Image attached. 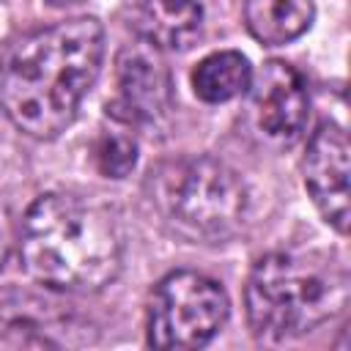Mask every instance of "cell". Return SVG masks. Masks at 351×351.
Wrapping results in <instances>:
<instances>
[{"label": "cell", "instance_id": "30bf717a", "mask_svg": "<svg viewBox=\"0 0 351 351\" xmlns=\"http://www.w3.org/2000/svg\"><path fill=\"white\" fill-rule=\"evenodd\" d=\"M315 19L313 0H244V25L263 47H282L310 30Z\"/></svg>", "mask_w": 351, "mask_h": 351}, {"label": "cell", "instance_id": "8992f818", "mask_svg": "<svg viewBox=\"0 0 351 351\" xmlns=\"http://www.w3.org/2000/svg\"><path fill=\"white\" fill-rule=\"evenodd\" d=\"M115 99L107 112L123 126H154L173 107L170 69L162 52L137 38L115 58Z\"/></svg>", "mask_w": 351, "mask_h": 351}, {"label": "cell", "instance_id": "52a82bcc", "mask_svg": "<svg viewBox=\"0 0 351 351\" xmlns=\"http://www.w3.org/2000/svg\"><path fill=\"white\" fill-rule=\"evenodd\" d=\"M250 110L258 132L274 145H293L310 118L304 77L282 60H269L250 80Z\"/></svg>", "mask_w": 351, "mask_h": 351}, {"label": "cell", "instance_id": "9c48e42d", "mask_svg": "<svg viewBox=\"0 0 351 351\" xmlns=\"http://www.w3.org/2000/svg\"><path fill=\"white\" fill-rule=\"evenodd\" d=\"M129 27L159 52L186 49L203 27V5L197 0H132Z\"/></svg>", "mask_w": 351, "mask_h": 351}, {"label": "cell", "instance_id": "8fae6325", "mask_svg": "<svg viewBox=\"0 0 351 351\" xmlns=\"http://www.w3.org/2000/svg\"><path fill=\"white\" fill-rule=\"evenodd\" d=\"M250 80H252V66L236 49L211 52L192 71L195 96L208 104H222V101H230L247 93Z\"/></svg>", "mask_w": 351, "mask_h": 351}, {"label": "cell", "instance_id": "3957f363", "mask_svg": "<svg viewBox=\"0 0 351 351\" xmlns=\"http://www.w3.org/2000/svg\"><path fill=\"white\" fill-rule=\"evenodd\" d=\"M348 288V271L332 252H269L247 277V324L261 340L302 337L343 313Z\"/></svg>", "mask_w": 351, "mask_h": 351}, {"label": "cell", "instance_id": "5bb4252c", "mask_svg": "<svg viewBox=\"0 0 351 351\" xmlns=\"http://www.w3.org/2000/svg\"><path fill=\"white\" fill-rule=\"evenodd\" d=\"M47 3H52V5H74L80 0H47Z\"/></svg>", "mask_w": 351, "mask_h": 351}, {"label": "cell", "instance_id": "6da1fadb", "mask_svg": "<svg viewBox=\"0 0 351 351\" xmlns=\"http://www.w3.org/2000/svg\"><path fill=\"white\" fill-rule=\"evenodd\" d=\"M104 27L96 16H71L14 38L0 58V110L36 140L63 134L99 80Z\"/></svg>", "mask_w": 351, "mask_h": 351}, {"label": "cell", "instance_id": "7c38bea8", "mask_svg": "<svg viewBox=\"0 0 351 351\" xmlns=\"http://www.w3.org/2000/svg\"><path fill=\"white\" fill-rule=\"evenodd\" d=\"M93 159L101 176L126 178L137 165V140L121 129H107L93 145Z\"/></svg>", "mask_w": 351, "mask_h": 351}, {"label": "cell", "instance_id": "277c9868", "mask_svg": "<svg viewBox=\"0 0 351 351\" xmlns=\"http://www.w3.org/2000/svg\"><path fill=\"white\" fill-rule=\"evenodd\" d=\"M151 203L162 222L192 244H225L247 219V186L217 156H178L148 178Z\"/></svg>", "mask_w": 351, "mask_h": 351}, {"label": "cell", "instance_id": "7a4b0ae2", "mask_svg": "<svg viewBox=\"0 0 351 351\" xmlns=\"http://www.w3.org/2000/svg\"><path fill=\"white\" fill-rule=\"evenodd\" d=\"M16 241L25 271L52 291L96 293L123 266V230L115 214L74 192L36 197L16 228Z\"/></svg>", "mask_w": 351, "mask_h": 351}, {"label": "cell", "instance_id": "ba28073f", "mask_svg": "<svg viewBox=\"0 0 351 351\" xmlns=\"http://www.w3.org/2000/svg\"><path fill=\"white\" fill-rule=\"evenodd\" d=\"M304 186L321 217L337 230H348V137L335 121H324L302 159Z\"/></svg>", "mask_w": 351, "mask_h": 351}, {"label": "cell", "instance_id": "5b68a950", "mask_svg": "<svg viewBox=\"0 0 351 351\" xmlns=\"http://www.w3.org/2000/svg\"><path fill=\"white\" fill-rule=\"evenodd\" d=\"M225 288L200 271H170L148 302V343L154 348H200L228 321Z\"/></svg>", "mask_w": 351, "mask_h": 351}, {"label": "cell", "instance_id": "4fadbf2b", "mask_svg": "<svg viewBox=\"0 0 351 351\" xmlns=\"http://www.w3.org/2000/svg\"><path fill=\"white\" fill-rule=\"evenodd\" d=\"M14 236H16V230H14L11 211H8L5 200L0 197V271H3V266H5V261H8V252H11V244H14Z\"/></svg>", "mask_w": 351, "mask_h": 351}]
</instances>
